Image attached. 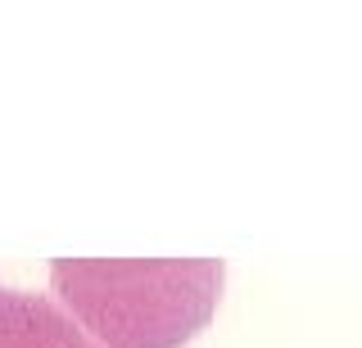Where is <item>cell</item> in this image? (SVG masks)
Returning <instances> with one entry per match:
<instances>
[{
	"label": "cell",
	"mask_w": 362,
	"mask_h": 348,
	"mask_svg": "<svg viewBox=\"0 0 362 348\" xmlns=\"http://www.w3.org/2000/svg\"><path fill=\"white\" fill-rule=\"evenodd\" d=\"M50 285L100 348H181L222 294L218 258H54Z\"/></svg>",
	"instance_id": "cell-1"
},
{
	"label": "cell",
	"mask_w": 362,
	"mask_h": 348,
	"mask_svg": "<svg viewBox=\"0 0 362 348\" xmlns=\"http://www.w3.org/2000/svg\"><path fill=\"white\" fill-rule=\"evenodd\" d=\"M0 348H100L54 299L0 285Z\"/></svg>",
	"instance_id": "cell-2"
}]
</instances>
